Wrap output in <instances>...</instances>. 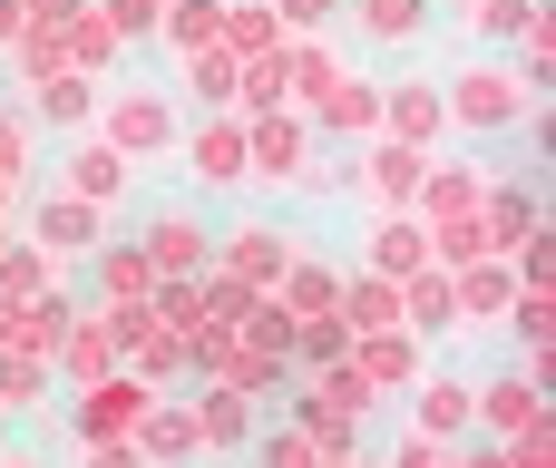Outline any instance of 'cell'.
Segmentation results:
<instances>
[{"label": "cell", "instance_id": "cell-1", "mask_svg": "<svg viewBox=\"0 0 556 468\" xmlns=\"http://www.w3.org/2000/svg\"><path fill=\"white\" fill-rule=\"evenodd\" d=\"M459 117H469V127H508V117H518V78H498V68L459 78Z\"/></svg>", "mask_w": 556, "mask_h": 468}, {"label": "cell", "instance_id": "cell-2", "mask_svg": "<svg viewBox=\"0 0 556 468\" xmlns=\"http://www.w3.org/2000/svg\"><path fill=\"white\" fill-rule=\"evenodd\" d=\"M68 186H78V195H117V186H127V166H117L108 147H78V156H68Z\"/></svg>", "mask_w": 556, "mask_h": 468}, {"label": "cell", "instance_id": "cell-3", "mask_svg": "<svg viewBox=\"0 0 556 468\" xmlns=\"http://www.w3.org/2000/svg\"><path fill=\"white\" fill-rule=\"evenodd\" d=\"M195 254H205V244H195L186 215H156V225H147V264H195Z\"/></svg>", "mask_w": 556, "mask_h": 468}, {"label": "cell", "instance_id": "cell-4", "mask_svg": "<svg viewBox=\"0 0 556 468\" xmlns=\"http://www.w3.org/2000/svg\"><path fill=\"white\" fill-rule=\"evenodd\" d=\"M420 20H430L420 0H362V29H371V39H410Z\"/></svg>", "mask_w": 556, "mask_h": 468}, {"label": "cell", "instance_id": "cell-5", "mask_svg": "<svg viewBox=\"0 0 556 468\" xmlns=\"http://www.w3.org/2000/svg\"><path fill=\"white\" fill-rule=\"evenodd\" d=\"M489 420H498V430H528V420H538V391H528V381H498V391H489Z\"/></svg>", "mask_w": 556, "mask_h": 468}, {"label": "cell", "instance_id": "cell-6", "mask_svg": "<svg viewBox=\"0 0 556 468\" xmlns=\"http://www.w3.org/2000/svg\"><path fill=\"white\" fill-rule=\"evenodd\" d=\"M195 176H205V186L244 176V147H235V137H205V147H195Z\"/></svg>", "mask_w": 556, "mask_h": 468}, {"label": "cell", "instance_id": "cell-7", "mask_svg": "<svg viewBox=\"0 0 556 468\" xmlns=\"http://www.w3.org/2000/svg\"><path fill=\"white\" fill-rule=\"evenodd\" d=\"M420 420H430V430H459V420H469V391H459V381H430Z\"/></svg>", "mask_w": 556, "mask_h": 468}, {"label": "cell", "instance_id": "cell-8", "mask_svg": "<svg viewBox=\"0 0 556 468\" xmlns=\"http://www.w3.org/2000/svg\"><path fill=\"white\" fill-rule=\"evenodd\" d=\"M49 235H59V244H78V235H98V215H78V205H49Z\"/></svg>", "mask_w": 556, "mask_h": 468}, {"label": "cell", "instance_id": "cell-9", "mask_svg": "<svg viewBox=\"0 0 556 468\" xmlns=\"http://www.w3.org/2000/svg\"><path fill=\"white\" fill-rule=\"evenodd\" d=\"M274 468H313V450L303 440H274Z\"/></svg>", "mask_w": 556, "mask_h": 468}, {"label": "cell", "instance_id": "cell-10", "mask_svg": "<svg viewBox=\"0 0 556 468\" xmlns=\"http://www.w3.org/2000/svg\"><path fill=\"white\" fill-rule=\"evenodd\" d=\"M0 166L20 176V127H10V117H0Z\"/></svg>", "mask_w": 556, "mask_h": 468}, {"label": "cell", "instance_id": "cell-11", "mask_svg": "<svg viewBox=\"0 0 556 468\" xmlns=\"http://www.w3.org/2000/svg\"><path fill=\"white\" fill-rule=\"evenodd\" d=\"M459 468H508V459H498V450H469V459H459Z\"/></svg>", "mask_w": 556, "mask_h": 468}, {"label": "cell", "instance_id": "cell-12", "mask_svg": "<svg viewBox=\"0 0 556 468\" xmlns=\"http://www.w3.org/2000/svg\"><path fill=\"white\" fill-rule=\"evenodd\" d=\"M10 29H20V10H10V0H0V39H10Z\"/></svg>", "mask_w": 556, "mask_h": 468}, {"label": "cell", "instance_id": "cell-13", "mask_svg": "<svg viewBox=\"0 0 556 468\" xmlns=\"http://www.w3.org/2000/svg\"><path fill=\"white\" fill-rule=\"evenodd\" d=\"M10 468H29V459H10Z\"/></svg>", "mask_w": 556, "mask_h": 468}]
</instances>
